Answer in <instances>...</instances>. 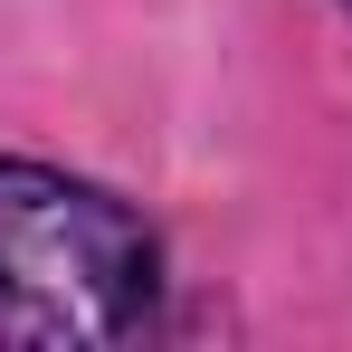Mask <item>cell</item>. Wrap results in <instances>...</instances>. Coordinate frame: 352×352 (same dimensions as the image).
Masks as SVG:
<instances>
[{"label":"cell","mask_w":352,"mask_h":352,"mask_svg":"<svg viewBox=\"0 0 352 352\" xmlns=\"http://www.w3.org/2000/svg\"><path fill=\"white\" fill-rule=\"evenodd\" d=\"M162 305V248L115 190L0 153V352H105Z\"/></svg>","instance_id":"cell-1"}]
</instances>
